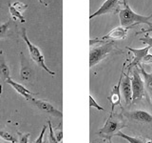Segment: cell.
<instances>
[{
    "mask_svg": "<svg viewBox=\"0 0 152 143\" xmlns=\"http://www.w3.org/2000/svg\"><path fill=\"white\" fill-rule=\"evenodd\" d=\"M10 27H11V22L10 21L0 24V39L6 37L10 31Z\"/></svg>",
    "mask_w": 152,
    "mask_h": 143,
    "instance_id": "obj_19",
    "label": "cell"
},
{
    "mask_svg": "<svg viewBox=\"0 0 152 143\" xmlns=\"http://www.w3.org/2000/svg\"><path fill=\"white\" fill-rule=\"evenodd\" d=\"M126 49L128 51H130L133 54V55H134L133 61L131 62V64H129V66H128V71H129L131 67H136L141 64L142 58L148 54L151 48L149 46H146L145 48H142V49H134V48H131V47H126Z\"/></svg>",
    "mask_w": 152,
    "mask_h": 143,
    "instance_id": "obj_11",
    "label": "cell"
},
{
    "mask_svg": "<svg viewBox=\"0 0 152 143\" xmlns=\"http://www.w3.org/2000/svg\"><path fill=\"white\" fill-rule=\"evenodd\" d=\"M152 32V23L149 22L148 24V29H142V30H141L140 32H136V35H140V33H144V32Z\"/></svg>",
    "mask_w": 152,
    "mask_h": 143,
    "instance_id": "obj_29",
    "label": "cell"
},
{
    "mask_svg": "<svg viewBox=\"0 0 152 143\" xmlns=\"http://www.w3.org/2000/svg\"><path fill=\"white\" fill-rule=\"evenodd\" d=\"M129 30L128 28H123V27H116L109 32L107 35L95 38V39H90L89 45L92 46L94 43H106L107 41H113V40H120L125 39L127 35V31Z\"/></svg>",
    "mask_w": 152,
    "mask_h": 143,
    "instance_id": "obj_6",
    "label": "cell"
},
{
    "mask_svg": "<svg viewBox=\"0 0 152 143\" xmlns=\"http://www.w3.org/2000/svg\"><path fill=\"white\" fill-rule=\"evenodd\" d=\"M119 3H120V0H106L96 12L92 14H90L89 18L92 19L93 17L104 15V14H107V13H113L117 12Z\"/></svg>",
    "mask_w": 152,
    "mask_h": 143,
    "instance_id": "obj_9",
    "label": "cell"
},
{
    "mask_svg": "<svg viewBox=\"0 0 152 143\" xmlns=\"http://www.w3.org/2000/svg\"><path fill=\"white\" fill-rule=\"evenodd\" d=\"M12 6H13L14 8H15L17 11H19L20 13L24 12L25 10H27L28 8V4H24L20 1H14L12 4Z\"/></svg>",
    "mask_w": 152,
    "mask_h": 143,
    "instance_id": "obj_22",
    "label": "cell"
},
{
    "mask_svg": "<svg viewBox=\"0 0 152 143\" xmlns=\"http://www.w3.org/2000/svg\"><path fill=\"white\" fill-rule=\"evenodd\" d=\"M0 138H2L3 140L10 142V143H16L17 142V139L14 137V136H12L11 133L4 131V130H0Z\"/></svg>",
    "mask_w": 152,
    "mask_h": 143,
    "instance_id": "obj_18",
    "label": "cell"
},
{
    "mask_svg": "<svg viewBox=\"0 0 152 143\" xmlns=\"http://www.w3.org/2000/svg\"><path fill=\"white\" fill-rule=\"evenodd\" d=\"M128 118L132 119V120L140 121V122H146L149 123L152 122V116L145 111H142V110H138V111L129 112L126 116Z\"/></svg>",
    "mask_w": 152,
    "mask_h": 143,
    "instance_id": "obj_14",
    "label": "cell"
},
{
    "mask_svg": "<svg viewBox=\"0 0 152 143\" xmlns=\"http://www.w3.org/2000/svg\"><path fill=\"white\" fill-rule=\"evenodd\" d=\"M121 93L123 94L126 105H129L132 102V88L131 80L129 76V71L125 74V78L122 79L121 82Z\"/></svg>",
    "mask_w": 152,
    "mask_h": 143,
    "instance_id": "obj_10",
    "label": "cell"
},
{
    "mask_svg": "<svg viewBox=\"0 0 152 143\" xmlns=\"http://www.w3.org/2000/svg\"><path fill=\"white\" fill-rule=\"evenodd\" d=\"M140 41L144 43V44H145L146 46H149L150 48H152V36L146 35L144 37H141Z\"/></svg>",
    "mask_w": 152,
    "mask_h": 143,
    "instance_id": "obj_24",
    "label": "cell"
},
{
    "mask_svg": "<svg viewBox=\"0 0 152 143\" xmlns=\"http://www.w3.org/2000/svg\"><path fill=\"white\" fill-rule=\"evenodd\" d=\"M6 82L9 84V85H11L12 87L15 90V92L18 93L20 95H22L23 97H25L27 100H31V98H33V95H34L35 94H33L31 93L30 90H28L25 86H23L22 84L20 83H18V82H15V81H13L11 77L8 78L6 80Z\"/></svg>",
    "mask_w": 152,
    "mask_h": 143,
    "instance_id": "obj_13",
    "label": "cell"
},
{
    "mask_svg": "<svg viewBox=\"0 0 152 143\" xmlns=\"http://www.w3.org/2000/svg\"><path fill=\"white\" fill-rule=\"evenodd\" d=\"M89 108H96L98 111H104V108L100 106V105L95 101V99L93 98L91 94H89Z\"/></svg>",
    "mask_w": 152,
    "mask_h": 143,
    "instance_id": "obj_23",
    "label": "cell"
},
{
    "mask_svg": "<svg viewBox=\"0 0 152 143\" xmlns=\"http://www.w3.org/2000/svg\"><path fill=\"white\" fill-rule=\"evenodd\" d=\"M54 136L56 137V139L58 142H61V140L63 139V131L62 130H57L54 133Z\"/></svg>",
    "mask_w": 152,
    "mask_h": 143,
    "instance_id": "obj_27",
    "label": "cell"
},
{
    "mask_svg": "<svg viewBox=\"0 0 152 143\" xmlns=\"http://www.w3.org/2000/svg\"><path fill=\"white\" fill-rule=\"evenodd\" d=\"M46 130H47V126L44 125V126H43V128H42L41 133H39V136H38V137L36 138V140L34 141V143H43V138H44Z\"/></svg>",
    "mask_w": 152,
    "mask_h": 143,
    "instance_id": "obj_25",
    "label": "cell"
},
{
    "mask_svg": "<svg viewBox=\"0 0 152 143\" xmlns=\"http://www.w3.org/2000/svg\"><path fill=\"white\" fill-rule=\"evenodd\" d=\"M0 143H3V142H1V141H0Z\"/></svg>",
    "mask_w": 152,
    "mask_h": 143,
    "instance_id": "obj_32",
    "label": "cell"
},
{
    "mask_svg": "<svg viewBox=\"0 0 152 143\" xmlns=\"http://www.w3.org/2000/svg\"><path fill=\"white\" fill-rule=\"evenodd\" d=\"M146 143H152V140H150V141H148V142H146Z\"/></svg>",
    "mask_w": 152,
    "mask_h": 143,
    "instance_id": "obj_31",
    "label": "cell"
},
{
    "mask_svg": "<svg viewBox=\"0 0 152 143\" xmlns=\"http://www.w3.org/2000/svg\"><path fill=\"white\" fill-rule=\"evenodd\" d=\"M21 37L23 38V40L25 41V43L27 44V47L28 49V52H30V55L32 58V60L35 62V63L41 67V68L46 71L48 74H50V75H55V73L53 71H51L50 69H49V67H47L46 63H45V58H44V55H43L41 50L38 48L37 46H35L34 44L30 41V39L28 38L27 35V31L25 28H21Z\"/></svg>",
    "mask_w": 152,
    "mask_h": 143,
    "instance_id": "obj_3",
    "label": "cell"
},
{
    "mask_svg": "<svg viewBox=\"0 0 152 143\" xmlns=\"http://www.w3.org/2000/svg\"><path fill=\"white\" fill-rule=\"evenodd\" d=\"M140 67V73L144 76V82H145V94L146 95L148 102L152 105V74L147 73L145 71L144 67L141 64Z\"/></svg>",
    "mask_w": 152,
    "mask_h": 143,
    "instance_id": "obj_12",
    "label": "cell"
},
{
    "mask_svg": "<svg viewBox=\"0 0 152 143\" xmlns=\"http://www.w3.org/2000/svg\"><path fill=\"white\" fill-rule=\"evenodd\" d=\"M124 7L119 12V19H120L121 27L130 29L139 24H149V20L152 18V13L148 16L141 15L132 11L128 5L127 0H123Z\"/></svg>",
    "mask_w": 152,
    "mask_h": 143,
    "instance_id": "obj_1",
    "label": "cell"
},
{
    "mask_svg": "<svg viewBox=\"0 0 152 143\" xmlns=\"http://www.w3.org/2000/svg\"><path fill=\"white\" fill-rule=\"evenodd\" d=\"M10 69L6 63L5 57L3 55V51H0V79L6 81L8 78H10Z\"/></svg>",
    "mask_w": 152,
    "mask_h": 143,
    "instance_id": "obj_16",
    "label": "cell"
},
{
    "mask_svg": "<svg viewBox=\"0 0 152 143\" xmlns=\"http://www.w3.org/2000/svg\"><path fill=\"white\" fill-rule=\"evenodd\" d=\"M124 127H126V123L123 116L119 114H114V112H111L104 125L98 131V135L110 141L111 137L116 136L117 133L120 132Z\"/></svg>",
    "mask_w": 152,
    "mask_h": 143,
    "instance_id": "obj_2",
    "label": "cell"
},
{
    "mask_svg": "<svg viewBox=\"0 0 152 143\" xmlns=\"http://www.w3.org/2000/svg\"><path fill=\"white\" fill-rule=\"evenodd\" d=\"M116 136H120V137L124 138V139H126V141H128V143H145V142H142L141 139H139V138L129 136L126 135V133H124L121 132V131H120V132H118Z\"/></svg>",
    "mask_w": 152,
    "mask_h": 143,
    "instance_id": "obj_20",
    "label": "cell"
},
{
    "mask_svg": "<svg viewBox=\"0 0 152 143\" xmlns=\"http://www.w3.org/2000/svg\"><path fill=\"white\" fill-rule=\"evenodd\" d=\"M31 101L33 103V105H34L35 107H37L42 112L50 114V116H53L55 117H59V118L63 117V113L59 111L58 109H56L53 105L50 104V102L45 101V100H42V99H36V98H31Z\"/></svg>",
    "mask_w": 152,
    "mask_h": 143,
    "instance_id": "obj_7",
    "label": "cell"
},
{
    "mask_svg": "<svg viewBox=\"0 0 152 143\" xmlns=\"http://www.w3.org/2000/svg\"><path fill=\"white\" fill-rule=\"evenodd\" d=\"M113 51H115L114 41H107L101 46L91 49L89 52V67L92 68L95 65L100 63Z\"/></svg>",
    "mask_w": 152,
    "mask_h": 143,
    "instance_id": "obj_4",
    "label": "cell"
},
{
    "mask_svg": "<svg viewBox=\"0 0 152 143\" xmlns=\"http://www.w3.org/2000/svg\"><path fill=\"white\" fill-rule=\"evenodd\" d=\"M48 126H49V136H48V138H49V143H59L58 141H57L56 137L54 136L53 128H52L50 120H48Z\"/></svg>",
    "mask_w": 152,
    "mask_h": 143,
    "instance_id": "obj_21",
    "label": "cell"
},
{
    "mask_svg": "<svg viewBox=\"0 0 152 143\" xmlns=\"http://www.w3.org/2000/svg\"><path fill=\"white\" fill-rule=\"evenodd\" d=\"M9 11H10V13H11L12 17L14 19V20L20 21L21 23H25L26 22V18L23 16L22 13L17 11V10L14 8L13 6H12V4L9 5Z\"/></svg>",
    "mask_w": 152,
    "mask_h": 143,
    "instance_id": "obj_17",
    "label": "cell"
},
{
    "mask_svg": "<svg viewBox=\"0 0 152 143\" xmlns=\"http://www.w3.org/2000/svg\"><path fill=\"white\" fill-rule=\"evenodd\" d=\"M28 136H30V133H20L19 136V143H28Z\"/></svg>",
    "mask_w": 152,
    "mask_h": 143,
    "instance_id": "obj_26",
    "label": "cell"
},
{
    "mask_svg": "<svg viewBox=\"0 0 152 143\" xmlns=\"http://www.w3.org/2000/svg\"><path fill=\"white\" fill-rule=\"evenodd\" d=\"M142 62H145V63H148V64H151L152 63V55L151 54H147L144 58H142Z\"/></svg>",
    "mask_w": 152,
    "mask_h": 143,
    "instance_id": "obj_28",
    "label": "cell"
},
{
    "mask_svg": "<svg viewBox=\"0 0 152 143\" xmlns=\"http://www.w3.org/2000/svg\"><path fill=\"white\" fill-rule=\"evenodd\" d=\"M130 80L132 88V102H135L140 100L145 95V82L142 79L137 68H134L133 70Z\"/></svg>",
    "mask_w": 152,
    "mask_h": 143,
    "instance_id": "obj_5",
    "label": "cell"
},
{
    "mask_svg": "<svg viewBox=\"0 0 152 143\" xmlns=\"http://www.w3.org/2000/svg\"><path fill=\"white\" fill-rule=\"evenodd\" d=\"M125 67H126V63H124L122 73H121L118 83L113 86L111 94H109V97H108V101L111 104V112H114V108H115L116 105L121 104V82H122L123 76L125 74H124V72H125Z\"/></svg>",
    "mask_w": 152,
    "mask_h": 143,
    "instance_id": "obj_8",
    "label": "cell"
},
{
    "mask_svg": "<svg viewBox=\"0 0 152 143\" xmlns=\"http://www.w3.org/2000/svg\"><path fill=\"white\" fill-rule=\"evenodd\" d=\"M21 68H20V77L22 80H30L32 76L33 72L30 65L28 64V62L25 60V57H24V54L21 52Z\"/></svg>",
    "mask_w": 152,
    "mask_h": 143,
    "instance_id": "obj_15",
    "label": "cell"
},
{
    "mask_svg": "<svg viewBox=\"0 0 152 143\" xmlns=\"http://www.w3.org/2000/svg\"><path fill=\"white\" fill-rule=\"evenodd\" d=\"M39 1H40L41 3H43V2H44V0H39Z\"/></svg>",
    "mask_w": 152,
    "mask_h": 143,
    "instance_id": "obj_30",
    "label": "cell"
}]
</instances>
